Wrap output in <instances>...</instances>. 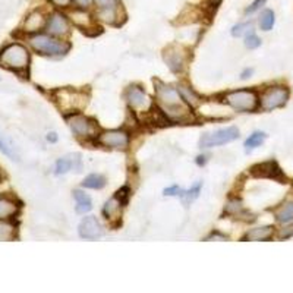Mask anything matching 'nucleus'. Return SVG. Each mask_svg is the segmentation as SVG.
I'll return each mask as SVG.
<instances>
[{
	"label": "nucleus",
	"mask_w": 293,
	"mask_h": 293,
	"mask_svg": "<svg viewBox=\"0 0 293 293\" xmlns=\"http://www.w3.org/2000/svg\"><path fill=\"white\" fill-rule=\"evenodd\" d=\"M155 85V98L161 113L166 114L169 120L173 122H186L192 119L191 106L182 98L178 88L164 84L158 79H154Z\"/></svg>",
	"instance_id": "1"
},
{
	"label": "nucleus",
	"mask_w": 293,
	"mask_h": 293,
	"mask_svg": "<svg viewBox=\"0 0 293 293\" xmlns=\"http://www.w3.org/2000/svg\"><path fill=\"white\" fill-rule=\"evenodd\" d=\"M0 65L6 69L22 72L28 69L29 53L21 44H9L0 52Z\"/></svg>",
	"instance_id": "2"
},
{
	"label": "nucleus",
	"mask_w": 293,
	"mask_h": 293,
	"mask_svg": "<svg viewBox=\"0 0 293 293\" xmlns=\"http://www.w3.org/2000/svg\"><path fill=\"white\" fill-rule=\"evenodd\" d=\"M29 46L46 56H63L69 52L70 44L66 41L56 40L53 35L47 34H37L29 38Z\"/></svg>",
	"instance_id": "3"
},
{
	"label": "nucleus",
	"mask_w": 293,
	"mask_h": 293,
	"mask_svg": "<svg viewBox=\"0 0 293 293\" xmlns=\"http://www.w3.org/2000/svg\"><path fill=\"white\" fill-rule=\"evenodd\" d=\"M223 101L237 112H254L258 107V96L254 90H236L224 94Z\"/></svg>",
	"instance_id": "4"
},
{
	"label": "nucleus",
	"mask_w": 293,
	"mask_h": 293,
	"mask_svg": "<svg viewBox=\"0 0 293 293\" xmlns=\"http://www.w3.org/2000/svg\"><path fill=\"white\" fill-rule=\"evenodd\" d=\"M55 100L60 110L76 113L87 106V96L75 91V90H57L55 93Z\"/></svg>",
	"instance_id": "5"
},
{
	"label": "nucleus",
	"mask_w": 293,
	"mask_h": 293,
	"mask_svg": "<svg viewBox=\"0 0 293 293\" xmlns=\"http://www.w3.org/2000/svg\"><path fill=\"white\" fill-rule=\"evenodd\" d=\"M237 138H239V129L235 126H229V128H223V129H217L214 132L204 134L199 140V147L201 148L219 147V145L229 144Z\"/></svg>",
	"instance_id": "6"
},
{
	"label": "nucleus",
	"mask_w": 293,
	"mask_h": 293,
	"mask_svg": "<svg viewBox=\"0 0 293 293\" xmlns=\"http://www.w3.org/2000/svg\"><path fill=\"white\" fill-rule=\"evenodd\" d=\"M289 90L283 85H274L270 87L261 96V109L265 112H271L274 109L283 107L289 100Z\"/></svg>",
	"instance_id": "7"
},
{
	"label": "nucleus",
	"mask_w": 293,
	"mask_h": 293,
	"mask_svg": "<svg viewBox=\"0 0 293 293\" xmlns=\"http://www.w3.org/2000/svg\"><path fill=\"white\" fill-rule=\"evenodd\" d=\"M65 119L76 138H90L94 135L97 125L90 117H87L81 113H70V114H66Z\"/></svg>",
	"instance_id": "8"
},
{
	"label": "nucleus",
	"mask_w": 293,
	"mask_h": 293,
	"mask_svg": "<svg viewBox=\"0 0 293 293\" xmlns=\"http://www.w3.org/2000/svg\"><path fill=\"white\" fill-rule=\"evenodd\" d=\"M129 107L135 112H148L153 107V100L138 85H131L125 93Z\"/></svg>",
	"instance_id": "9"
},
{
	"label": "nucleus",
	"mask_w": 293,
	"mask_h": 293,
	"mask_svg": "<svg viewBox=\"0 0 293 293\" xmlns=\"http://www.w3.org/2000/svg\"><path fill=\"white\" fill-rule=\"evenodd\" d=\"M97 142L106 148L113 150H126L129 145V135L122 129L104 131L97 137Z\"/></svg>",
	"instance_id": "10"
},
{
	"label": "nucleus",
	"mask_w": 293,
	"mask_h": 293,
	"mask_svg": "<svg viewBox=\"0 0 293 293\" xmlns=\"http://www.w3.org/2000/svg\"><path fill=\"white\" fill-rule=\"evenodd\" d=\"M129 188L125 186V188H122V189H119L114 195L104 204V208H103V214H104V217L109 220V219H114L119 213H120V210L123 205H126V202H128V199H129Z\"/></svg>",
	"instance_id": "11"
},
{
	"label": "nucleus",
	"mask_w": 293,
	"mask_h": 293,
	"mask_svg": "<svg viewBox=\"0 0 293 293\" xmlns=\"http://www.w3.org/2000/svg\"><path fill=\"white\" fill-rule=\"evenodd\" d=\"M78 232H79V236L87 240H94L103 236V227L94 216L84 217L82 222L79 223Z\"/></svg>",
	"instance_id": "12"
},
{
	"label": "nucleus",
	"mask_w": 293,
	"mask_h": 293,
	"mask_svg": "<svg viewBox=\"0 0 293 293\" xmlns=\"http://www.w3.org/2000/svg\"><path fill=\"white\" fill-rule=\"evenodd\" d=\"M46 29L53 37H62V35H66L69 32V22H68L65 15L55 12L47 19Z\"/></svg>",
	"instance_id": "13"
},
{
	"label": "nucleus",
	"mask_w": 293,
	"mask_h": 293,
	"mask_svg": "<svg viewBox=\"0 0 293 293\" xmlns=\"http://www.w3.org/2000/svg\"><path fill=\"white\" fill-rule=\"evenodd\" d=\"M252 176L255 178H268V179H281L283 173L281 169L279 168V164L276 161H265V163H260L255 164L251 169Z\"/></svg>",
	"instance_id": "14"
},
{
	"label": "nucleus",
	"mask_w": 293,
	"mask_h": 293,
	"mask_svg": "<svg viewBox=\"0 0 293 293\" xmlns=\"http://www.w3.org/2000/svg\"><path fill=\"white\" fill-rule=\"evenodd\" d=\"M163 57H164V62L168 63L169 69L175 73H179L185 68V53L175 46L164 50Z\"/></svg>",
	"instance_id": "15"
},
{
	"label": "nucleus",
	"mask_w": 293,
	"mask_h": 293,
	"mask_svg": "<svg viewBox=\"0 0 293 293\" xmlns=\"http://www.w3.org/2000/svg\"><path fill=\"white\" fill-rule=\"evenodd\" d=\"M76 170L81 172L82 170V160L79 154H70L63 158H59L56 161V168H55V173L56 175H65L69 170Z\"/></svg>",
	"instance_id": "16"
},
{
	"label": "nucleus",
	"mask_w": 293,
	"mask_h": 293,
	"mask_svg": "<svg viewBox=\"0 0 293 293\" xmlns=\"http://www.w3.org/2000/svg\"><path fill=\"white\" fill-rule=\"evenodd\" d=\"M274 235V227L273 226H261V227H255L246 232V235L243 236L242 240H252V242H258V240H268Z\"/></svg>",
	"instance_id": "17"
},
{
	"label": "nucleus",
	"mask_w": 293,
	"mask_h": 293,
	"mask_svg": "<svg viewBox=\"0 0 293 293\" xmlns=\"http://www.w3.org/2000/svg\"><path fill=\"white\" fill-rule=\"evenodd\" d=\"M19 205L15 202L14 199L9 198H0V220H8L12 219L14 216L18 214Z\"/></svg>",
	"instance_id": "18"
},
{
	"label": "nucleus",
	"mask_w": 293,
	"mask_h": 293,
	"mask_svg": "<svg viewBox=\"0 0 293 293\" xmlns=\"http://www.w3.org/2000/svg\"><path fill=\"white\" fill-rule=\"evenodd\" d=\"M73 198H75V201H76L75 211H76L78 214H85V213H88L90 210L93 208V201H91V198L87 195L85 192H82V191H79V189L73 191Z\"/></svg>",
	"instance_id": "19"
},
{
	"label": "nucleus",
	"mask_w": 293,
	"mask_h": 293,
	"mask_svg": "<svg viewBox=\"0 0 293 293\" xmlns=\"http://www.w3.org/2000/svg\"><path fill=\"white\" fill-rule=\"evenodd\" d=\"M46 24H47V21H46V18H44V15L41 12H32V14L28 15L24 28L28 32H35V31H40Z\"/></svg>",
	"instance_id": "20"
},
{
	"label": "nucleus",
	"mask_w": 293,
	"mask_h": 293,
	"mask_svg": "<svg viewBox=\"0 0 293 293\" xmlns=\"http://www.w3.org/2000/svg\"><path fill=\"white\" fill-rule=\"evenodd\" d=\"M276 220L280 223H290L293 220V201L283 204L276 211Z\"/></svg>",
	"instance_id": "21"
},
{
	"label": "nucleus",
	"mask_w": 293,
	"mask_h": 293,
	"mask_svg": "<svg viewBox=\"0 0 293 293\" xmlns=\"http://www.w3.org/2000/svg\"><path fill=\"white\" fill-rule=\"evenodd\" d=\"M84 188H90V189H101L106 186V178L103 175H98V173H93L90 176H87L82 183H81Z\"/></svg>",
	"instance_id": "22"
},
{
	"label": "nucleus",
	"mask_w": 293,
	"mask_h": 293,
	"mask_svg": "<svg viewBox=\"0 0 293 293\" xmlns=\"http://www.w3.org/2000/svg\"><path fill=\"white\" fill-rule=\"evenodd\" d=\"M119 9H97L96 16H97V19L106 22V24L116 25L117 24V18H119Z\"/></svg>",
	"instance_id": "23"
},
{
	"label": "nucleus",
	"mask_w": 293,
	"mask_h": 293,
	"mask_svg": "<svg viewBox=\"0 0 293 293\" xmlns=\"http://www.w3.org/2000/svg\"><path fill=\"white\" fill-rule=\"evenodd\" d=\"M201 188H202V182H196L192 188H189V189H182L181 195L179 196L182 198L183 204H185V205H188V204H191L194 199H196L198 195H199Z\"/></svg>",
	"instance_id": "24"
},
{
	"label": "nucleus",
	"mask_w": 293,
	"mask_h": 293,
	"mask_svg": "<svg viewBox=\"0 0 293 293\" xmlns=\"http://www.w3.org/2000/svg\"><path fill=\"white\" fill-rule=\"evenodd\" d=\"M274 22H276V16L274 12L271 9H265L260 15V19H258V24L263 31H270V29L274 27Z\"/></svg>",
	"instance_id": "25"
},
{
	"label": "nucleus",
	"mask_w": 293,
	"mask_h": 293,
	"mask_svg": "<svg viewBox=\"0 0 293 293\" xmlns=\"http://www.w3.org/2000/svg\"><path fill=\"white\" fill-rule=\"evenodd\" d=\"M265 138H267V135H265L264 132H260V131H257V132H254L252 135H249V138L245 141V150H246V153H249L254 148L260 147L265 141Z\"/></svg>",
	"instance_id": "26"
},
{
	"label": "nucleus",
	"mask_w": 293,
	"mask_h": 293,
	"mask_svg": "<svg viewBox=\"0 0 293 293\" xmlns=\"http://www.w3.org/2000/svg\"><path fill=\"white\" fill-rule=\"evenodd\" d=\"M70 19L75 22V25L81 27V28H87L91 22V18L90 15L85 12L84 9H76L70 14Z\"/></svg>",
	"instance_id": "27"
},
{
	"label": "nucleus",
	"mask_w": 293,
	"mask_h": 293,
	"mask_svg": "<svg viewBox=\"0 0 293 293\" xmlns=\"http://www.w3.org/2000/svg\"><path fill=\"white\" fill-rule=\"evenodd\" d=\"M178 91L181 93L182 98L191 106V107H195L199 104V97L196 96L195 93L189 88V87H185V85H179L178 87Z\"/></svg>",
	"instance_id": "28"
},
{
	"label": "nucleus",
	"mask_w": 293,
	"mask_h": 293,
	"mask_svg": "<svg viewBox=\"0 0 293 293\" xmlns=\"http://www.w3.org/2000/svg\"><path fill=\"white\" fill-rule=\"evenodd\" d=\"M16 233L14 224L0 222V240H12Z\"/></svg>",
	"instance_id": "29"
},
{
	"label": "nucleus",
	"mask_w": 293,
	"mask_h": 293,
	"mask_svg": "<svg viewBox=\"0 0 293 293\" xmlns=\"http://www.w3.org/2000/svg\"><path fill=\"white\" fill-rule=\"evenodd\" d=\"M252 31V22H243V24H237L232 28V35L233 37H240L243 34H248Z\"/></svg>",
	"instance_id": "30"
},
{
	"label": "nucleus",
	"mask_w": 293,
	"mask_h": 293,
	"mask_svg": "<svg viewBox=\"0 0 293 293\" xmlns=\"http://www.w3.org/2000/svg\"><path fill=\"white\" fill-rule=\"evenodd\" d=\"M245 46H246L249 50H254V49H257V47L261 46V40H260V37H258L254 31H251V32H248L246 37H245Z\"/></svg>",
	"instance_id": "31"
},
{
	"label": "nucleus",
	"mask_w": 293,
	"mask_h": 293,
	"mask_svg": "<svg viewBox=\"0 0 293 293\" xmlns=\"http://www.w3.org/2000/svg\"><path fill=\"white\" fill-rule=\"evenodd\" d=\"M242 202L239 201V199H230L229 202H227V205H226V213L227 214H233V216H237V214H240L242 213Z\"/></svg>",
	"instance_id": "32"
},
{
	"label": "nucleus",
	"mask_w": 293,
	"mask_h": 293,
	"mask_svg": "<svg viewBox=\"0 0 293 293\" xmlns=\"http://www.w3.org/2000/svg\"><path fill=\"white\" fill-rule=\"evenodd\" d=\"M98 9H119V0H94Z\"/></svg>",
	"instance_id": "33"
},
{
	"label": "nucleus",
	"mask_w": 293,
	"mask_h": 293,
	"mask_svg": "<svg viewBox=\"0 0 293 293\" xmlns=\"http://www.w3.org/2000/svg\"><path fill=\"white\" fill-rule=\"evenodd\" d=\"M0 151L3 154H6L8 157H11V158H14V160H18L16 158V154H15V151H14V148L6 142V141L3 140L2 137H0Z\"/></svg>",
	"instance_id": "34"
},
{
	"label": "nucleus",
	"mask_w": 293,
	"mask_h": 293,
	"mask_svg": "<svg viewBox=\"0 0 293 293\" xmlns=\"http://www.w3.org/2000/svg\"><path fill=\"white\" fill-rule=\"evenodd\" d=\"M265 2H267V0H254L251 5L245 9V15H251L254 14V12H257V11H260L265 5Z\"/></svg>",
	"instance_id": "35"
},
{
	"label": "nucleus",
	"mask_w": 293,
	"mask_h": 293,
	"mask_svg": "<svg viewBox=\"0 0 293 293\" xmlns=\"http://www.w3.org/2000/svg\"><path fill=\"white\" fill-rule=\"evenodd\" d=\"M75 5H76V8L78 9H88V8H91L93 6V3H94V0H72Z\"/></svg>",
	"instance_id": "36"
},
{
	"label": "nucleus",
	"mask_w": 293,
	"mask_h": 293,
	"mask_svg": "<svg viewBox=\"0 0 293 293\" xmlns=\"http://www.w3.org/2000/svg\"><path fill=\"white\" fill-rule=\"evenodd\" d=\"M182 189L179 186H170V188H166L164 189V195L168 196H179L181 195Z\"/></svg>",
	"instance_id": "37"
},
{
	"label": "nucleus",
	"mask_w": 293,
	"mask_h": 293,
	"mask_svg": "<svg viewBox=\"0 0 293 293\" xmlns=\"http://www.w3.org/2000/svg\"><path fill=\"white\" fill-rule=\"evenodd\" d=\"M280 239H287V237H292L293 236V224L292 226H289V227H284V229H281L279 233Z\"/></svg>",
	"instance_id": "38"
},
{
	"label": "nucleus",
	"mask_w": 293,
	"mask_h": 293,
	"mask_svg": "<svg viewBox=\"0 0 293 293\" xmlns=\"http://www.w3.org/2000/svg\"><path fill=\"white\" fill-rule=\"evenodd\" d=\"M52 5H55L56 8H62V9H65V8H69L70 3H72V0H49Z\"/></svg>",
	"instance_id": "39"
},
{
	"label": "nucleus",
	"mask_w": 293,
	"mask_h": 293,
	"mask_svg": "<svg viewBox=\"0 0 293 293\" xmlns=\"http://www.w3.org/2000/svg\"><path fill=\"white\" fill-rule=\"evenodd\" d=\"M227 240V237L224 236V235H220V233H217V232H214V233H211L205 240Z\"/></svg>",
	"instance_id": "40"
},
{
	"label": "nucleus",
	"mask_w": 293,
	"mask_h": 293,
	"mask_svg": "<svg viewBox=\"0 0 293 293\" xmlns=\"http://www.w3.org/2000/svg\"><path fill=\"white\" fill-rule=\"evenodd\" d=\"M205 163H207V157H205V155L196 157V164H198V166H204Z\"/></svg>",
	"instance_id": "41"
},
{
	"label": "nucleus",
	"mask_w": 293,
	"mask_h": 293,
	"mask_svg": "<svg viewBox=\"0 0 293 293\" xmlns=\"http://www.w3.org/2000/svg\"><path fill=\"white\" fill-rule=\"evenodd\" d=\"M252 73H254V69H245L243 72H242L240 78H242V79H248V78L251 76Z\"/></svg>",
	"instance_id": "42"
},
{
	"label": "nucleus",
	"mask_w": 293,
	"mask_h": 293,
	"mask_svg": "<svg viewBox=\"0 0 293 293\" xmlns=\"http://www.w3.org/2000/svg\"><path fill=\"white\" fill-rule=\"evenodd\" d=\"M47 141H49V142H56L57 135L55 134V132H50V134L47 135Z\"/></svg>",
	"instance_id": "43"
},
{
	"label": "nucleus",
	"mask_w": 293,
	"mask_h": 293,
	"mask_svg": "<svg viewBox=\"0 0 293 293\" xmlns=\"http://www.w3.org/2000/svg\"><path fill=\"white\" fill-rule=\"evenodd\" d=\"M220 2H222V0H210V5L216 8V6H217V5H219Z\"/></svg>",
	"instance_id": "44"
},
{
	"label": "nucleus",
	"mask_w": 293,
	"mask_h": 293,
	"mask_svg": "<svg viewBox=\"0 0 293 293\" xmlns=\"http://www.w3.org/2000/svg\"><path fill=\"white\" fill-rule=\"evenodd\" d=\"M0 181H2V172H0Z\"/></svg>",
	"instance_id": "45"
}]
</instances>
